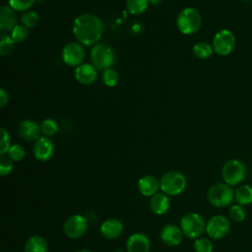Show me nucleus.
<instances>
[{"label": "nucleus", "mask_w": 252, "mask_h": 252, "mask_svg": "<svg viewBox=\"0 0 252 252\" xmlns=\"http://www.w3.org/2000/svg\"><path fill=\"white\" fill-rule=\"evenodd\" d=\"M102 31L103 25L101 20L93 14L80 15L73 23L75 37L87 46L96 43L102 34Z\"/></svg>", "instance_id": "nucleus-1"}, {"label": "nucleus", "mask_w": 252, "mask_h": 252, "mask_svg": "<svg viewBox=\"0 0 252 252\" xmlns=\"http://www.w3.org/2000/svg\"><path fill=\"white\" fill-rule=\"evenodd\" d=\"M207 199L214 207L225 208L232 205L234 201V190L224 182H218L209 188Z\"/></svg>", "instance_id": "nucleus-2"}, {"label": "nucleus", "mask_w": 252, "mask_h": 252, "mask_svg": "<svg viewBox=\"0 0 252 252\" xmlns=\"http://www.w3.org/2000/svg\"><path fill=\"white\" fill-rule=\"evenodd\" d=\"M247 175V169L245 164L237 159L231 158L224 162L221 168V177L224 183L229 186L241 185Z\"/></svg>", "instance_id": "nucleus-3"}, {"label": "nucleus", "mask_w": 252, "mask_h": 252, "mask_svg": "<svg viewBox=\"0 0 252 252\" xmlns=\"http://www.w3.org/2000/svg\"><path fill=\"white\" fill-rule=\"evenodd\" d=\"M176 25L178 30L184 34L197 32L202 25V17L198 10L194 8H185L179 12Z\"/></svg>", "instance_id": "nucleus-4"}, {"label": "nucleus", "mask_w": 252, "mask_h": 252, "mask_svg": "<svg viewBox=\"0 0 252 252\" xmlns=\"http://www.w3.org/2000/svg\"><path fill=\"white\" fill-rule=\"evenodd\" d=\"M186 178L178 171H168L159 180V188L167 196H176L186 188Z\"/></svg>", "instance_id": "nucleus-5"}, {"label": "nucleus", "mask_w": 252, "mask_h": 252, "mask_svg": "<svg viewBox=\"0 0 252 252\" xmlns=\"http://www.w3.org/2000/svg\"><path fill=\"white\" fill-rule=\"evenodd\" d=\"M180 228L183 234L188 238L197 239L206 231V223L199 214L188 213L182 217Z\"/></svg>", "instance_id": "nucleus-6"}, {"label": "nucleus", "mask_w": 252, "mask_h": 252, "mask_svg": "<svg viewBox=\"0 0 252 252\" xmlns=\"http://www.w3.org/2000/svg\"><path fill=\"white\" fill-rule=\"evenodd\" d=\"M93 65L98 70L109 69L115 61V53L113 49L103 43H98L94 46L91 52Z\"/></svg>", "instance_id": "nucleus-7"}, {"label": "nucleus", "mask_w": 252, "mask_h": 252, "mask_svg": "<svg viewBox=\"0 0 252 252\" xmlns=\"http://www.w3.org/2000/svg\"><path fill=\"white\" fill-rule=\"evenodd\" d=\"M236 38L234 33L227 29H223L215 34L212 46L214 48V52L220 56H226L234 50Z\"/></svg>", "instance_id": "nucleus-8"}, {"label": "nucleus", "mask_w": 252, "mask_h": 252, "mask_svg": "<svg viewBox=\"0 0 252 252\" xmlns=\"http://www.w3.org/2000/svg\"><path fill=\"white\" fill-rule=\"evenodd\" d=\"M230 220L222 216H213L206 223V233L212 239L219 240L225 237L230 231Z\"/></svg>", "instance_id": "nucleus-9"}, {"label": "nucleus", "mask_w": 252, "mask_h": 252, "mask_svg": "<svg viewBox=\"0 0 252 252\" xmlns=\"http://www.w3.org/2000/svg\"><path fill=\"white\" fill-rule=\"evenodd\" d=\"M88 229V220L81 215H73L69 217L63 225L65 235L71 239L81 238Z\"/></svg>", "instance_id": "nucleus-10"}, {"label": "nucleus", "mask_w": 252, "mask_h": 252, "mask_svg": "<svg viewBox=\"0 0 252 252\" xmlns=\"http://www.w3.org/2000/svg\"><path fill=\"white\" fill-rule=\"evenodd\" d=\"M85 57V51L77 42L67 43L62 51L63 61L69 66H79Z\"/></svg>", "instance_id": "nucleus-11"}, {"label": "nucleus", "mask_w": 252, "mask_h": 252, "mask_svg": "<svg viewBox=\"0 0 252 252\" xmlns=\"http://www.w3.org/2000/svg\"><path fill=\"white\" fill-rule=\"evenodd\" d=\"M54 154V146L46 137H40L33 145V155L37 160L47 161Z\"/></svg>", "instance_id": "nucleus-12"}, {"label": "nucleus", "mask_w": 252, "mask_h": 252, "mask_svg": "<svg viewBox=\"0 0 252 252\" xmlns=\"http://www.w3.org/2000/svg\"><path fill=\"white\" fill-rule=\"evenodd\" d=\"M127 252H150L151 241L143 233H133L126 241Z\"/></svg>", "instance_id": "nucleus-13"}, {"label": "nucleus", "mask_w": 252, "mask_h": 252, "mask_svg": "<svg viewBox=\"0 0 252 252\" xmlns=\"http://www.w3.org/2000/svg\"><path fill=\"white\" fill-rule=\"evenodd\" d=\"M183 232L180 227L169 223L164 225L160 230L161 241L167 246H177L182 241Z\"/></svg>", "instance_id": "nucleus-14"}, {"label": "nucleus", "mask_w": 252, "mask_h": 252, "mask_svg": "<svg viewBox=\"0 0 252 252\" xmlns=\"http://www.w3.org/2000/svg\"><path fill=\"white\" fill-rule=\"evenodd\" d=\"M40 130L41 128L39 127V125L36 122L32 120L21 121L18 128L20 137L27 142H32V141L38 140L40 138L39 137Z\"/></svg>", "instance_id": "nucleus-15"}, {"label": "nucleus", "mask_w": 252, "mask_h": 252, "mask_svg": "<svg viewBox=\"0 0 252 252\" xmlns=\"http://www.w3.org/2000/svg\"><path fill=\"white\" fill-rule=\"evenodd\" d=\"M123 231V223L117 219L105 220L100 225V232L106 239H116Z\"/></svg>", "instance_id": "nucleus-16"}, {"label": "nucleus", "mask_w": 252, "mask_h": 252, "mask_svg": "<svg viewBox=\"0 0 252 252\" xmlns=\"http://www.w3.org/2000/svg\"><path fill=\"white\" fill-rule=\"evenodd\" d=\"M97 73L94 65L82 64L79 65L75 70L76 80L83 85L93 84L96 79Z\"/></svg>", "instance_id": "nucleus-17"}, {"label": "nucleus", "mask_w": 252, "mask_h": 252, "mask_svg": "<svg viewBox=\"0 0 252 252\" xmlns=\"http://www.w3.org/2000/svg\"><path fill=\"white\" fill-rule=\"evenodd\" d=\"M159 189V181L152 175H145L138 181L139 192L146 197H152L158 193Z\"/></svg>", "instance_id": "nucleus-18"}, {"label": "nucleus", "mask_w": 252, "mask_h": 252, "mask_svg": "<svg viewBox=\"0 0 252 252\" xmlns=\"http://www.w3.org/2000/svg\"><path fill=\"white\" fill-rule=\"evenodd\" d=\"M170 206V201L164 193H157L151 197L150 200V208L153 213L156 215H163L165 214Z\"/></svg>", "instance_id": "nucleus-19"}, {"label": "nucleus", "mask_w": 252, "mask_h": 252, "mask_svg": "<svg viewBox=\"0 0 252 252\" xmlns=\"http://www.w3.org/2000/svg\"><path fill=\"white\" fill-rule=\"evenodd\" d=\"M17 17L14 9L4 6L0 10V29L2 31H12L17 25Z\"/></svg>", "instance_id": "nucleus-20"}, {"label": "nucleus", "mask_w": 252, "mask_h": 252, "mask_svg": "<svg viewBox=\"0 0 252 252\" xmlns=\"http://www.w3.org/2000/svg\"><path fill=\"white\" fill-rule=\"evenodd\" d=\"M48 245L46 240L39 235L31 236L25 243L24 252H47Z\"/></svg>", "instance_id": "nucleus-21"}, {"label": "nucleus", "mask_w": 252, "mask_h": 252, "mask_svg": "<svg viewBox=\"0 0 252 252\" xmlns=\"http://www.w3.org/2000/svg\"><path fill=\"white\" fill-rule=\"evenodd\" d=\"M234 201L241 206L252 204V186L249 184H241L234 191Z\"/></svg>", "instance_id": "nucleus-22"}, {"label": "nucleus", "mask_w": 252, "mask_h": 252, "mask_svg": "<svg viewBox=\"0 0 252 252\" xmlns=\"http://www.w3.org/2000/svg\"><path fill=\"white\" fill-rule=\"evenodd\" d=\"M214 48L211 44L205 41L197 42L193 46V53L199 59H208L213 55Z\"/></svg>", "instance_id": "nucleus-23"}, {"label": "nucleus", "mask_w": 252, "mask_h": 252, "mask_svg": "<svg viewBox=\"0 0 252 252\" xmlns=\"http://www.w3.org/2000/svg\"><path fill=\"white\" fill-rule=\"evenodd\" d=\"M149 0H127V10L133 15H140L144 13L149 5Z\"/></svg>", "instance_id": "nucleus-24"}, {"label": "nucleus", "mask_w": 252, "mask_h": 252, "mask_svg": "<svg viewBox=\"0 0 252 252\" xmlns=\"http://www.w3.org/2000/svg\"><path fill=\"white\" fill-rule=\"evenodd\" d=\"M229 219L234 222H241L246 219V210L244 206L239 204H232L229 206Z\"/></svg>", "instance_id": "nucleus-25"}, {"label": "nucleus", "mask_w": 252, "mask_h": 252, "mask_svg": "<svg viewBox=\"0 0 252 252\" xmlns=\"http://www.w3.org/2000/svg\"><path fill=\"white\" fill-rule=\"evenodd\" d=\"M29 35V31L28 28L25 27L24 25H17L13 30H12V34L11 37L16 43H20L24 40L27 39Z\"/></svg>", "instance_id": "nucleus-26"}, {"label": "nucleus", "mask_w": 252, "mask_h": 252, "mask_svg": "<svg viewBox=\"0 0 252 252\" xmlns=\"http://www.w3.org/2000/svg\"><path fill=\"white\" fill-rule=\"evenodd\" d=\"M213 243L209 238L199 237L194 242L195 252H213Z\"/></svg>", "instance_id": "nucleus-27"}, {"label": "nucleus", "mask_w": 252, "mask_h": 252, "mask_svg": "<svg viewBox=\"0 0 252 252\" xmlns=\"http://www.w3.org/2000/svg\"><path fill=\"white\" fill-rule=\"evenodd\" d=\"M38 20H39V16L34 11H28L24 13V15L22 16V23L28 29H32L35 27L38 23Z\"/></svg>", "instance_id": "nucleus-28"}, {"label": "nucleus", "mask_w": 252, "mask_h": 252, "mask_svg": "<svg viewBox=\"0 0 252 252\" xmlns=\"http://www.w3.org/2000/svg\"><path fill=\"white\" fill-rule=\"evenodd\" d=\"M102 81L107 87H114L119 81V75L115 70L111 68L106 69L103 71Z\"/></svg>", "instance_id": "nucleus-29"}, {"label": "nucleus", "mask_w": 252, "mask_h": 252, "mask_svg": "<svg viewBox=\"0 0 252 252\" xmlns=\"http://www.w3.org/2000/svg\"><path fill=\"white\" fill-rule=\"evenodd\" d=\"M40 128H41V132L46 136H52L58 131V125L56 121L51 118L43 120L40 125Z\"/></svg>", "instance_id": "nucleus-30"}, {"label": "nucleus", "mask_w": 252, "mask_h": 252, "mask_svg": "<svg viewBox=\"0 0 252 252\" xmlns=\"http://www.w3.org/2000/svg\"><path fill=\"white\" fill-rule=\"evenodd\" d=\"M15 46V41L11 36L3 35L0 40V54L1 55H8L12 52Z\"/></svg>", "instance_id": "nucleus-31"}, {"label": "nucleus", "mask_w": 252, "mask_h": 252, "mask_svg": "<svg viewBox=\"0 0 252 252\" xmlns=\"http://www.w3.org/2000/svg\"><path fill=\"white\" fill-rule=\"evenodd\" d=\"M26 156L25 149L21 145H13L10 147L8 151V157L13 161H20L22 160Z\"/></svg>", "instance_id": "nucleus-32"}, {"label": "nucleus", "mask_w": 252, "mask_h": 252, "mask_svg": "<svg viewBox=\"0 0 252 252\" xmlns=\"http://www.w3.org/2000/svg\"><path fill=\"white\" fill-rule=\"evenodd\" d=\"M35 0H9L10 7L16 11H26L32 6Z\"/></svg>", "instance_id": "nucleus-33"}, {"label": "nucleus", "mask_w": 252, "mask_h": 252, "mask_svg": "<svg viewBox=\"0 0 252 252\" xmlns=\"http://www.w3.org/2000/svg\"><path fill=\"white\" fill-rule=\"evenodd\" d=\"M13 160L9 157L2 156L0 158V174L2 176L9 175L13 170Z\"/></svg>", "instance_id": "nucleus-34"}, {"label": "nucleus", "mask_w": 252, "mask_h": 252, "mask_svg": "<svg viewBox=\"0 0 252 252\" xmlns=\"http://www.w3.org/2000/svg\"><path fill=\"white\" fill-rule=\"evenodd\" d=\"M1 142H0V155L4 156L6 153H8L11 145H10V135L9 133L4 129L1 128Z\"/></svg>", "instance_id": "nucleus-35"}, {"label": "nucleus", "mask_w": 252, "mask_h": 252, "mask_svg": "<svg viewBox=\"0 0 252 252\" xmlns=\"http://www.w3.org/2000/svg\"><path fill=\"white\" fill-rule=\"evenodd\" d=\"M8 100H9V95H8V94L5 92V90L1 89V90H0V106H1V107H4V106L7 104Z\"/></svg>", "instance_id": "nucleus-36"}, {"label": "nucleus", "mask_w": 252, "mask_h": 252, "mask_svg": "<svg viewBox=\"0 0 252 252\" xmlns=\"http://www.w3.org/2000/svg\"><path fill=\"white\" fill-rule=\"evenodd\" d=\"M161 1H162V0H149V2H150L151 4H153V5H158V4L161 3Z\"/></svg>", "instance_id": "nucleus-37"}, {"label": "nucleus", "mask_w": 252, "mask_h": 252, "mask_svg": "<svg viewBox=\"0 0 252 252\" xmlns=\"http://www.w3.org/2000/svg\"><path fill=\"white\" fill-rule=\"evenodd\" d=\"M76 252H91V251H89V250H78Z\"/></svg>", "instance_id": "nucleus-38"}, {"label": "nucleus", "mask_w": 252, "mask_h": 252, "mask_svg": "<svg viewBox=\"0 0 252 252\" xmlns=\"http://www.w3.org/2000/svg\"><path fill=\"white\" fill-rule=\"evenodd\" d=\"M242 1H251V0H242Z\"/></svg>", "instance_id": "nucleus-39"}]
</instances>
